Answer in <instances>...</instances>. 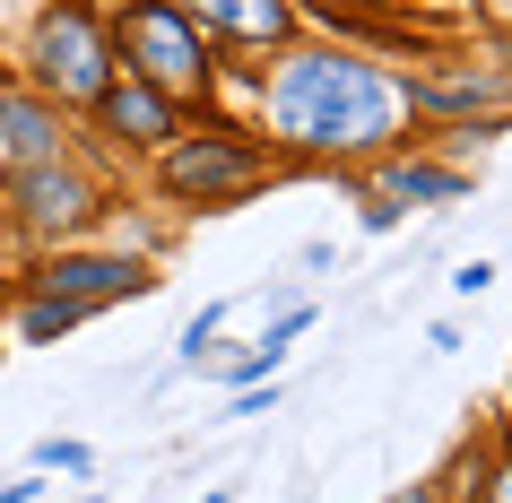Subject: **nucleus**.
Here are the masks:
<instances>
[{
  "mask_svg": "<svg viewBox=\"0 0 512 503\" xmlns=\"http://www.w3.org/2000/svg\"><path fill=\"white\" fill-rule=\"evenodd\" d=\"M486 503H512V451L495 460V477H486Z\"/></svg>",
  "mask_w": 512,
  "mask_h": 503,
  "instance_id": "16",
  "label": "nucleus"
},
{
  "mask_svg": "<svg viewBox=\"0 0 512 503\" xmlns=\"http://www.w3.org/2000/svg\"><path fill=\"white\" fill-rule=\"evenodd\" d=\"M157 278H148V261H131V252H70L61 243L53 261H35V295H53V304H70V313H105V304H131V295H148Z\"/></svg>",
  "mask_w": 512,
  "mask_h": 503,
  "instance_id": "6",
  "label": "nucleus"
},
{
  "mask_svg": "<svg viewBox=\"0 0 512 503\" xmlns=\"http://www.w3.org/2000/svg\"><path fill=\"white\" fill-rule=\"evenodd\" d=\"M261 113L287 148H313V157H365L391 139V79L356 53H287L278 79H261Z\"/></svg>",
  "mask_w": 512,
  "mask_h": 503,
  "instance_id": "1",
  "label": "nucleus"
},
{
  "mask_svg": "<svg viewBox=\"0 0 512 503\" xmlns=\"http://www.w3.org/2000/svg\"><path fill=\"white\" fill-rule=\"evenodd\" d=\"M261 174H270V157L243 131H200V139H165L157 148V191L183 200V209H226L243 191H261Z\"/></svg>",
  "mask_w": 512,
  "mask_h": 503,
  "instance_id": "5",
  "label": "nucleus"
},
{
  "mask_svg": "<svg viewBox=\"0 0 512 503\" xmlns=\"http://www.w3.org/2000/svg\"><path fill=\"white\" fill-rule=\"evenodd\" d=\"M469 174L460 165H391V200H460Z\"/></svg>",
  "mask_w": 512,
  "mask_h": 503,
  "instance_id": "11",
  "label": "nucleus"
},
{
  "mask_svg": "<svg viewBox=\"0 0 512 503\" xmlns=\"http://www.w3.org/2000/svg\"><path fill=\"white\" fill-rule=\"evenodd\" d=\"M113 79V35L96 0H44L27 27V87L61 113H87Z\"/></svg>",
  "mask_w": 512,
  "mask_h": 503,
  "instance_id": "2",
  "label": "nucleus"
},
{
  "mask_svg": "<svg viewBox=\"0 0 512 503\" xmlns=\"http://www.w3.org/2000/svg\"><path fill=\"white\" fill-rule=\"evenodd\" d=\"M61 105H44L35 87L18 79H0V174L9 165H35V157H61Z\"/></svg>",
  "mask_w": 512,
  "mask_h": 503,
  "instance_id": "8",
  "label": "nucleus"
},
{
  "mask_svg": "<svg viewBox=\"0 0 512 503\" xmlns=\"http://www.w3.org/2000/svg\"><path fill=\"white\" fill-rule=\"evenodd\" d=\"M183 18L226 44H287V27H296L287 0H183Z\"/></svg>",
  "mask_w": 512,
  "mask_h": 503,
  "instance_id": "9",
  "label": "nucleus"
},
{
  "mask_svg": "<svg viewBox=\"0 0 512 503\" xmlns=\"http://www.w3.org/2000/svg\"><path fill=\"white\" fill-rule=\"evenodd\" d=\"M452 287H460V295H486V287H495V269H486V261H460Z\"/></svg>",
  "mask_w": 512,
  "mask_h": 503,
  "instance_id": "14",
  "label": "nucleus"
},
{
  "mask_svg": "<svg viewBox=\"0 0 512 503\" xmlns=\"http://www.w3.org/2000/svg\"><path fill=\"white\" fill-rule=\"evenodd\" d=\"M35 495H44V469H35V477H9V486H0V503H35Z\"/></svg>",
  "mask_w": 512,
  "mask_h": 503,
  "instance_id": "15",
  "label": "nucleus"
},
{
  "mask_svg": "<svg viewBox=\"0 0 512 503\" xmlns=\"http://www.w3.org/2000/svg\"><path fill=\"white\" fill-rule=\"evenodd\" d=\"M87 113H96V131H105L113 148H139V157H157L165 139H183V105L157 96L148 79H131V70H113L105 96H96Z\"/></svg>",
  "mask_w": 512,
  "mask_h": 503,
  "instance_id": "7",
  "label": "nucleus"
},
{
  "mask_svg": "<svg viewBox=\"0 0 512 503\" xmlns=\"http://www.w3.org/2000/svg\"><path fill=\"white\" fill-rule=\"evenodd\" d=\"M0 209H9V226L27 243H70L79 226H96L105 191H96V174H87L70 148H61V157L9 165V174H0Z\"/></svg>",
  "mask_w": 512,
  "mask_h": 503,
  "instance_id": "4",
  "label": "nucleus"
},
{
  "mask_svg": "<svg viewBox=\"0 0 512 503\" xmlns=\"http://www.w3.org/2000/svg\"><path fill=\"white\" fill-rule=\"evenodd\" d=\"M400 96H408V113H469V105H495L504 113V70H417V79H400Z\"/></svg>",
  "mask_w": 512,
  "mask_h": 503,
  "instance_id": "10",
  "label": "nucleus"
},
{
  "mask_svg": "<svg viewBox=\"0 0 512 503\" xmlns=\"http://www.w3.org/2000/svg\"><path fill=\"white\" fill-rule=\"evenodd\" d=\"M113 35V70L148 79L157 96H209V35L183 18V0H122L105 18Z\"/></svg>",
  "mask_w": 512,
  "mask_h": 503,
  "instance_id": "3",
  "label": "nucleus"
},
{
  "mask_svg": "<svg viewBox=\"0 0 512 503\" xmlns=\"http://www.w3.org/2000/svg\"><path fill=\"white\" fill-rule=\"evenodd\" d=\"M87 313H70V304H53V295H27L18 304V339H35V347H53V339H70Z\"/></svg>",
  "mask_w": 512,
  "mask_h": 503,
  "instance_id": "12",
  "label": "nucleus"
},
{
  "mask_svg": "<svg viewBox=\"0 0 512 503\" xmlns=\"http://www.w3.org/2000/svg\"><path fill=\"white\" fill-rule=\"evenodd\" d=\"M35 469H44V477H87V469H96V451H87V443H70V434H44V443H35Z\"/></svg>",
  "mask_w": 512,
  "mask_h": 503,
  "instance_id": "13",
  "label": "nucleus"
}]
</instances>
